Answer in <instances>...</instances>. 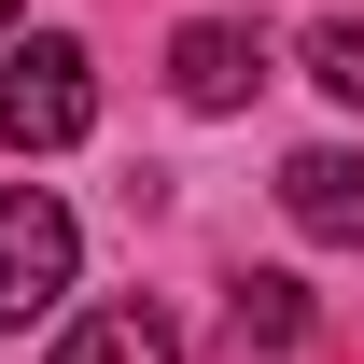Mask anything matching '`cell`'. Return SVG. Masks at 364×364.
<instances>
[{
    "label": "cell",
    "mask_w": 364,
    "mask_h": 364,
    "mask_svg": "<svg viewBox=\"0 0 364 364\" xmlns=\"http://www.w3.org/2000/svg\"><path fill=\"white\" fill-rule=\"evenodd\" d=\"M280 210L309 238H364V154H294L280 168Z\"/></svg>",
    "instance_id": "277c9868"
},
{
    "label": "cell",
    "mask_w": 364,
    "mask_h": 364,
    "mask_svg": "<svg viewBox=\"0 0 364 364\" xmlns=\"http://www.w3.org/2000/svg\"><path fill=\"white\" fill-rule=\"evenodd\" d=\"M98 127V70L70 28H43V43H14V70H0V140L14 154H56V140Z\"/></svg>",
    "instance_id": "6da1fadb"
},
{
    "label": "cell",
    "mask_w": 364,
    "mask_h": 364,
    "mask_svg": "<svg viewBox=\"0 0 364 364\" xmlns=\"http://www.w3.org/2000/svg\"><path fill=\"white\" fill-rule=\"evenodd\" d=\"M309 85L364 112V14H322V28H309Z\"/></svg>",
    "instance_id": "8992f818"
},
{
    "label": "cell",
    "mask_w": 364,
    "mask_h": 364,
    "mask_svg": "<svg viewBox=\"0 0 364 364\" xmlns=\"http://www.w3.org/2000/svg\"><path fill=\"white\" fill-rule=\"evenodd\" d=\"M56 364H182V336H168V309H154V294H127V309L70 322V336H56Z\"/></svg>",
    "instance_id": "5b68a950"
},
{
    "label": "cell",
    "mask_w": 364,
    "mask_h": 364,
    "mask_svg": "<svg viewBox=\"0 0 364 364\" xmlns=\"http://www.w3.org/2000/svg\"><path fill=\"white\" fill-rule=\"evenodd\" d=\"M0 14H14V0H0Z\"/></svg>",
    "instance_id": "ba28073f"
},
{
    "label": "cell",
    "mask_w": 364,
    "mask_h": 364,
    "mask_svg": "<svg viewBox=\"0 0 364 364\" xmlns=\"http://www.w3.org/2000/svg\"><path fill=\"white\" fill-rule=\"evenodd\" d=\"M238 350H252V336H267V350H280V336H309V294H294V280H238Z\"/></svg>",
    "instance_id": "52a82bcc"
},
{
    "label": "cell",
    "mask_w": 364,
    "mask_h": 364,
    "mask_svg": "<svg viewBox=\"0 0 364 364\" xmlns=\"http://www.w3.org/2000/svg\"><path fill=\"white\" fill-rule=\"evenodd\" d=\"M168 85L196 98V112H238V98L267 85V28H238V14H196L168 43Z\"/></svg>",
    "instance_id": "3957f363"
},
{
    "label": "cell",
    "mask_w": 364,
    "mask_h": 364,
    "mask_svg": "<svg viewBox=\"0 0 364 364\" xmlns=\"http://www.w3.org/2000/svg\"><path fill=\"white\" fill-rule=\"evenodd\" d=\"M70 267H85L70 210H56L43 182H14V196H0V322H43L56 294H70Z\"/></svg>",
    "instance_id": "7a4b0ae2"
}]
</instances>
